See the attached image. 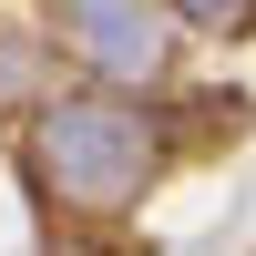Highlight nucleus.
I'll use <instances>...</instances> for the list:
<instances>
[{
    "label": "nucleus",
    "instance_id": "nucleus-1",
    "mask_svg": "<svg viewBox=\"0 0 256 256\" xmlns=\"http://www.w3.org/2000/svg\"><path fill=\"white\" fill-rule=\"evenodd\" d=\"M41 184H52L72 216H113V205L144 195V174H154V123L134 113V102L113 92H72L41 113Z\"/></svg>",
    "mask_w": 256,
    "mask_h": 256
},
{
    "label": "nucleus",
    "instance_id": "nucleus-2",
    "mask_svg": "<svg viewBox=\"0 0 256 256\" xmlns=\"http://www.w3.org/2000/svg\"><path fill=\"white\" fill-rule=\"evenodd\" d=\"M72 52L102 82H144L164 72V31L144 20V0H72Z\"/></svg>",
    "mask_w": 256,
    "mask_h": 256
},
{
    "label": "nucleus",
    "instance_id": "nucleus-3",
    "mask_svg": "<svg viewBox=\"0 0 256 256\" xmlns=\"http://www.w3.org/2000/svg\"><path fill=\"white\" fill-rule=\"evenodd\" d=\"M174 10H184V20H236L246 0H174Z\"/></svg>",
    "mask_w": 256,
    "mask_h": 256
}]
</instances>
